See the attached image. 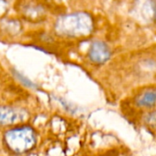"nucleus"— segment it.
Listing matches in <instances>:
<instances>
[{"label": "nucleus", "mask_w": 156, "mask_h": 156, "mask_svg": "<svg viewBox=\"0 0 156 156\" xmlns=\"http://www.w3.org/2000/svg\"><path fill=\"white\" fill-rule=\"evenodd\" d=\"M54 28L60 36L80 38L91 34L94 29V21L87 12H74L60 17L56 20Z\"/></svg>", "instance_id": "f257e3e1"}, {"label": "nucleus", "mask_w": 156, "mask_h": 156, "mask_svg": "<svg viewBox=\"0 0 156 156\" xmlns=\"http://www.w3.org/2000/svg\"><path fill=\"white\" fill-rule=\"evenodd\" d=\"M4 141L9 151L21 154L35 147L37 143V133L30 126H16L5 132Z\"/></svg>", "instance_id": "f03ea898"}, {"label": "nucleus", "mask_w": 156, "mask_h": 156, "mask_svg": "<svg viewBox=\"0 0 156 156\" xmlns=\"http://www.w3.org/2000/svg\"><path fill=\"white\" fill-rule=\"evenodd\" d=\"M27 116V112L23 109L9 106H0V126L17 124L25 120Z\"/></svg>", "instance_id": "7ed1b4c3"}, {"label": "nucleus", "mask_w": 156, "mask_h": 156, "mask_svg": "<svg viewBox=\"0 0 156 156\" xmlns=\"http://www.w3.org/2000/svg\"><path fill=\"white\" fill-rule=\"evenodd\" d=\"M111 52L108 46L100 41H94L88 51V57L91 62L97 64H103L110 58Z\"/></svg>", "instance_id": "20e7f679"}, {"label": "nucleus", "mask_w": 156, "mask_h": 156, "mask_svg": "<svg viewBox=\"0 0 156 156\" xmlns=\"http://www.w3.org/2000/svg\"><path fill=\"white\" fill-rule=\"evenodd\" d=\"M137 104L140 107H151L156 103V89H151L140 94L137 100Z\"/></svg>", "instance_id": "39448f33"}, {"label": "nucleus", "mask_w": 156, "mask_h": 156, "mask_svg": "<svg viewBox=\"0 0 156 156\" xmlns=\"http://www.w3.org/2000/svg\"><path fill=\"white\" fill-rule=\"evenodd\" d=\"M14 75L16 76V77H18L19 79H20V81H21V83H23L25 86H27V87H31V88H33V87H35L36 86L33 84V83H31L28 78H26V77H24L21 73H20L18 71H14Z\"/></svg>", "instance_id": "423d86ee"}, {"label": "nucleus", "mask_w": 156, "mask_h": 156, "mask_svg": "<svg viewBox=\"0 0 156 156\" xmlns=\"http://www.w3.org/2000/svg\"><path fill=\"white\" fill-rule=\"evenodd\" d=\"M7 9V2L5 0H0V14H2Z\"/></svg>", "instance_id": "0eeeda50"}]
</instances>
